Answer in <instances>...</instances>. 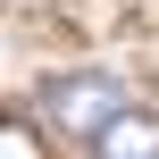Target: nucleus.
<instances>
[{
	"label": "nucleus",
	"mask_w": 159,
	"mask_h": 159,
	"mask_svg": "<svg viewBox=\"0 0 159 159\" xmlns=\"http://www.w3.org/2000/svg\"><path fill=\"white\" fill-rule=\"evenodd\" d=\"M42 109H50V126H59V134L92 143V134L126 109V84H117V75H101V67H84V75H50V84H42Z\"/></svg>",
	"instance_id": "f257e3e1"
},
{
	"label": "nucleus",
	"mask_w": 159,
	"mask_h": 159,
	"mask_svg": "<svg viewBox=\"0 0 159 159\" xmlns=\"http://www.w3.org/2000/svg\"><path fill=\"white\" fill-rule=\"evenodd\" d=\"M92 159H159V117L126 101V109H117L101 134H92Z\"/></svg>",
	"instance_id": "f03ea898"
},
{
	"label": "nucleus",
	"mask_w": 159,
	"mask_h": 159,
	"mask_svg": "<svg viewBox=\"0 0 159 159\" xmlns=\"http://www.w3.org/2000/svg\"><path fill=\"white\" fill-rule=\"evenodd\" d=\"M0 159H42V134L17 126V117H0Z\"/></svg>",
	"instance_id": "7ed1b4c3"
}]
</instances>
